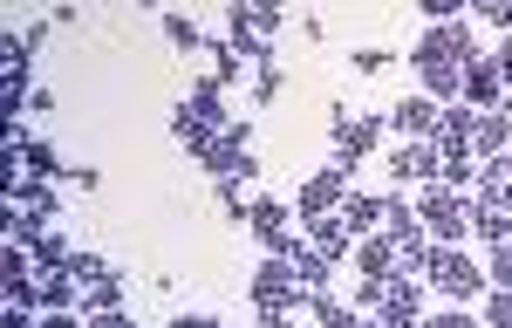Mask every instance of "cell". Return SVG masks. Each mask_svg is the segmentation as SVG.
I'll list each match as a JSON object with an SVG mask.
<instances>
[{"mask_svg": "<svg viewBox=\"0 0 512 328\" xmlns=\"http://www.w3.org/2000/svg\"><path fill=\"white\" fill-rule=\"evenodd\" d=\"M417 76H424V96H458V82H465V62H472V28L465 21H437L431 35L417 41Z\"/></svg>", "mask_w": 512, "mask_h": 328, "instance_id": "cell-1", "label": "cell"}, {"mask_svg": "<svg viewBox=\"0 0 512 328\" xmlns=\"http://www.w3.org/2000/svg\"><path fill=\"white\" fill-rule=\"evenodd\" d=\"M171 130H178V144H185V151H205L212 137H226L233 123H226V110H219V82H205V89H192V96L178 103V117H171Z\"/></svg>", "mask_w": 512, "mask_h": 328, "instance_id": "cell-2", "label": "cell"}, {"mask_svg": "<svg viewBox=\"0 0 512 328\" xmlns=\"http://www.w3.org/2000/svg\"><path fill=\"white\" fill-rule=\"evenodd\" d=\"M417 219L437 233V246H458L465 233H472V219H478V205L465 199V192H451V185H431L424 199H417Z\"/></svg>", "mask_w": 512, "mask_h": 328, "instance_id": "cell-3", "label": "cell"}, {"mask_svg": "<svg viewBox=\"0 0 512 328\" xmlns=\"http://www.w3.org/2000/svg\"><path fill=\"white\" fill-rule=\"evenodd\" d=\"M424 274H431V287H437V294H451L458 308H465V301L478 294V281H485L458 246H431V253H424Z\"/></svg>", "mask_w": 512, "mask_h": 328, "instance_id": "cell-4", "label": "cell"}, {"mask_svg": "<svg viewBox=\"0 0 512 328\" xmlns=\"http://www.w3.org/2000/svg\"><path fill=\"white\" fill-rule=\"evenodd\" d=\"M458 96H465V110H506V76H499V62L472 55V62H465V82H458Z\"/></svg>", "mask_w": 512, "mask_h": 328, "instance_id": "cell-5", "label": "cell"}, {"mask_svg": "<svg viewBox=\"0 0 512 328\" xmlns=\"http://www.w3.org/2000/svg\"><path fill=\"white\" fill-rule=\"evenodd\" d=\"M349 205V171L342 164H328V171H315L308 185H301V219H328V212H342Z\"/></svg>", "mask_w": 512, "mask_h": 328, "instance_id": "cell-6", "label": "cell"}, {"mask_svg": "<svg viewBox=\"0 0 512 328\" xmlns=\"http://www.w3.org/2000/svg\"><path fill=\"white\" fill-rule=\"evenodd\" d=\"M198 158H205V171H212V178H253V158H246V123H233L226 137H212Z\"/></svg>", "mask_w": 512, "mask_h": 328, "instance_id": "cell-7", "label": "cell"}, {"mask_svg": "<svg viewBox=\"0 0 512 328\" xmlns=\"http://www.w3.org/2000/svg\"><path fill=\"white\" fill-rule=\"evenodd\" d=\"M246 226L260 233V240L274 246L280 260L294 253V219H287V205H274V199H260V205H246Z\"/></svg>", "mask_w": 512, "mask_h": 328, "instance_id": "cell-8", "label": "cell"}, {"mask_svg": "<svg viewBox=\"0 0 512 328\" xmlns=\"http://www.w3.org/2000/svg\"><path fill=\"white\" fill-rule=\"evenodd\" d=\"M390 178H396V185H431V178H444L437 144H403V151L390 158Z\"/></svg>", "mask_w": 512, "mask_h": 328, "instance_id": "cell-9", "label": "cell"}, {"mask_svg": "<svg viewBox=\"0 0 512 328\" xmlns=\"http://www.w3.org/2000/svg\"><path fill=\"white\" fill-rule=\"evenodd\" d=\"M390 123H396V137H437L444 110H437L431 96H403V103H390Z\"/></svg>", "mask_w": 512, "mask_h": 328, "instance_id": "cell-10", "label": "cell"}, {"mask_svg": "<svg viewBox=\"0 0 512 328\" xmlns=\"http://www.w3.org/2000/svg\"><path fill=\"white\" fill-rule=\"evenodd\" d=\"M506 137H512V117H506V110H472V151L506 158Z\"/></svg>", "mask_w": 512, "mask_h": 328, "instance_id": "cell-11", "label": "cell"}, {"mask_svg": "<svg viewBox=\"0 0 512 328\" xmlns=\"http://www.w3.org/2000/svg\"><path fill=\"white\" fill-rule=\"evenodd\" d=\"M369 144H376V123L369 117H335V158H342V171H349Z\"/></svg>", "mask_w": 512, "mask_h": 328, "instance_id": "cell-12", "label": "cell"}, {"mask_svg": "<svg viewBox=\"0 0 512 328\" xmlns=\"http://www.w3.org/2000/svg\"><path fill=\"white\" fill-rule=\"evenodd\" d=\"M383 328H417V287L410 281H390V294H383Z\"/></svg>", "mask_w": 512, "mask_h": 328, "instance_id": "cell-13", "label": "cell"}, {"mask_svg": "<svg viewBox=\"0 0 512 328\" xmlns=\"http://www.w3.org/2000/svg\"><path fill=\"white\" fill-rule=\"evenodd\" d=\"M294 281L308 294H328V253L321 246H294Z\"/></svg>", "mask_w": 512, "mask_h": 328, "instance_id": "cell-14", "label": "cell"}, {"mask_svg": "<svg viewBox=\"0 0 512 328\" xmlns=\"http://www.w3.org/2000/svg\"><path fill=\"white\" fill-rule=\"evenodd\" d=\"M355 260H362V274H369V281H390L396 240H390V233H383V240H362V253H355Z\"/></svg>", "mask_w": 512, "mask_h": 328, "instance_id": "cell-15", "label": "cell"}, {"mask_svg": "<svg viewBox=\"0 0 512 328\" xmlns=\"http://www.w3.org/2000/svg\"><path fill=\"white\" fill-rule=\"evenodd\" d=\"M308 226H315V246L328 253V260H335V253H349V219H342V212H328V219H308Z\"/></svg>", "mask_w": 512, "mask_h": 328, "instance_id": "cell-16", "label": "cell"}, {"mask_svg": "<svg viewBox=\"0 0 512 328\" xmlns=\"http://www.w3.org/2000/svg\"><path fill=\"white\" fill-rule=\"evenodd\" d=\"M82 301H89V315H110L123 301V281L117 274H96V281H82Z\"/></svg>", "mask_w": 512, "mask_h": 328, "instance_id": "cell-17", "label": "cell"}, {"mask_svg": "<svg viewBox=\"0 0 512 328\" xmlns=\"http://www.w3.org/2000/svg\"><path fill=\"white\" fill-rule=\"evenodd\" d=\"M28 246H35L41 267H69V260H76V253H69V240H62V233H48V226H41V233H28Z\"/></svg>", "mask_w": 512, "mask_h": 328, "instance_id": "cell-18", "label": "cell"}, {"mask_svg": "<svg viewBox=\"0 0 512 328\" xmlns=\"http://www.w3.org/2000/svg\"><path fill=\"white\" fill-rule=\"evenodd\" d=\"M342 219H349V233H369V226L383 219V199H369V192H349V205H342Z\"/></svg>", "mask_w": 512, "mask_h": 328, "instance_id": "cell-19", "label": "cell"}, {"mask_svg": "<svg viewBox=\"0 0 512 328\" xmlns=\"http://www.w3.org/2000/svg\"><path fill=\"white\" fill-rule=\"evenodd\" d=\"M315 315H321V328H362V315L342 308V301H328V294H315Z\"/></svg>", "mask_w": 512, "mask_h": 328, "instance_id": "cell-20", "label": "cell"}, {"mask_svg": "<svg viewBox=\"0 0 512 328\" xmlns=\"http://www.w3.org/2000/svg\"><path fill=\"white\" fill-rule=\"evenodd\" d=\"M21 205H28V219H48V212H55V192H48L41 178H28V185H21Z\"/></svg>", "mask_w": 512, "mask_h": 328, "instance_id": "cell-21", "label": "cell"}, {"mask_svg": "<svg viewBox=\"0 0 512 328\" xmlns=\"http://www.w3.org/2000/svg\"><path fill=\"white\" fill-rule=\"evenodd\" d=\"M485 281H499V294H512V240H499L492 267H485Z\"/></svg>", "mask_w": 512, "mask_h": 328, "instance_id": "cell-22", "label": "cell"}, {"mask_svg": "<svg viewBox=\"0 0 512 328\" xmlns=\"http://www.w3.org/2000/svg\"><path fill=\"white\" fill-rule=\"evenodd\" d=\"M48 171H62L55 151H48V144H28V178H48Z\"/></svg>", "mask_w": 512, "mask_h": 328, "instance_id": "cell-23", "label": "cell"}, {"mask_svg": "<svg viewBox=\"0 0 512 328\" xmlns=\"http://www.w3.org/2000/svg\"><path fill=\"white\" fill-rule=\"evenodd\" d=\"M164 35L178 41V48H198V28H192V21H185V14H171V21H164Z\"/></svg>", "mask_w": 512, "mask_h": 328, "instance_id": "cell-24", "label": "cell"}, {"mask_svg": "<svg viewBox=\"0 0 512 328\" xmlns=\"http://www.w3.org/2000/svg\"><path fill=\"white\" fill-rule=\"evenodd\" d=\"M485 328H512V294H492V308H485Z\"/></svg>", "mask_w": 512, "mask_h": 328, "instance_id": "cell-25", "label": "cell"}, {"mask_svg": "<svg viewBox=\"0 0 512 328\" xmlns=\"http://www.w3.org/2000/svg\"><path fill=\"white\" fill-rule=\"evenodd\" d=\"M383 62H390V55H383V48H355V69H362V76H376V69H383Z\"/></svg>", "mask_w": 512, "mask_h": 328, "instance_id": "cell-26", "label": "cell"}, {"mask_svg": "<svg viewBox=\"0 0 512 328\" xmlns=\"http://www.w3.org/2000/svg\"><path fill=\"white\" fill-rule=\"evenodd\" d=\"M424 328H478V322L465 315V308H444V315H437V322H424Z\"/></svg>", "mask_w": 512, "mask_h": 328, "instance_id": "cell-27", "label": "cell"}, {"mask_svg": "<svg viewBox=\"0 0 512 328\" xmlns=\"http://www.w3.org/2000/svg\"><path fill=\"white\" fill-rule=\"evenodd\" d=\"M89 328H137V322H130L123 308H110V315H96V322H89Z\"/></svg>", "mask_w": 512, "mask_h": 328, "instance_id": "cell-28", "label": "cell"}, {"mask_svg": "<svg viewBox=\"0 0 512 328\" xmlns=\"http://www.w3.org/2000/svg\"><path fill=\"white\" fill-rule=\"evenodd\" d=\"M41 328H76V315H62V308H55V315H48Z\"/></svg>", "mask_w": 512, "mask_h": 328, "instance_id": "cell-29", "label": "cell"}, {"mask_svg": "<svg viewBox=\"0 0 512 328\" xmlns=\"http://www.w3.org/2000/svg\"><path fill=\"white\" fill-rule=\"evenodd\" d=\"M499 76L512 82V41H506V48H499Z\"/></svg>", "mask_w": 512, "mask_h": 328, "instance_id": "cell-30", "label": "cell"}, {"mask_svg": "<svg viewBox=\"0 0 512 328\" xmlns=\"http://www.w3.org/2000/svg\"><path fill=\"white\" fill-rule=\"evenodd\" d=\"M274 328H287V322H274Z\"/></svg>", "mask_w": 512, "mask_h": 328, "instance_id": "cell-31", "label": "cell"}]
</instances>
